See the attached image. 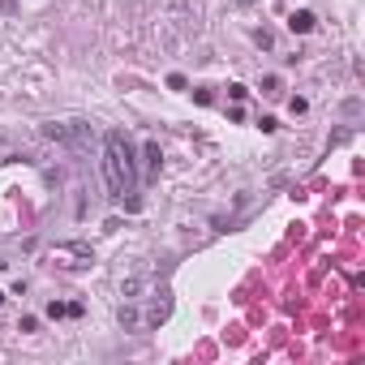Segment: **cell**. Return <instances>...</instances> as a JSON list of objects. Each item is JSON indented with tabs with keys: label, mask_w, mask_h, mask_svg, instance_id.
Here are the masks:
<instances>
[{
	"label": "cell",
	"mask_w": 365,
	"mask_h": 365,
	"mask_svg": "<svg viewBox=\"0 0 365 365\" xmlns=\"http://www.w3.org/2000/svg\"><path fill=\"white\" fill-rule=\"evenodd\" d=\"M254 43H258V47H275V35H271V31H258Z\"/></svg>",
	"instance_id": "8fae6325"
},
{
	"label": "cell",
	"mask_w": 365,
	"mask_h": 365,
	"mask_svg": "<svg viewBox=\"0 0 365 365\" xmlns=\"http://www.w3.org/2000/svg\"><path fill=\"white\" fill-rule=\"evenodd\" d=\"M284 90V82L275 78V73H271V78H262V95H279Z\"/></svg>",
	"instance_id": "30bf717a"
},
{
	"label": "cell",
	"mask_w": 365,
	"mask_h": 365,
	"mask_svg": "<svg viewBox=\"0 0 365 365\" xmlns=\"http://www.w3.org/2000/svg\"><path fill=\"white\" fill-rule=\"evenodd\" d=\"M43 138L56 142V146H86L90 125L86 120H52V125H43Z\"/></svg>",
	"instance_id": "7a4b0ae2"
},
{
	"label": "cell",
	"mask_w": 365,
	"mask_h": 365,
	"mask_svg": "<svg viewBox=\"0 0 365 365\" xmlns=\"http://www.w3.org/2000/svg\"><path fill=\"white\" fill-rule=\"evenodd\" d=\"M0 305H5V292H0Z\"/></svg>",
	"instance_id": "9a60e30c"
},
{
	"label": "cell",
	"mask_w": 365,
	"mask_h": 365,
	"mask_svg": "<svg viewBox=\"0 0 365 365\" xmlns=\"http://www.w3.org/2000/svg\"><path fill=\"white\" fill-rule=\"evenodd\" d=\"M314 26H318V17H314L309 9H297V13L288 17V31H292V35H309Z\"/></svg>",
	"instance_id": "8992f818"
},
{
	"label": "cell",
	"mask_w": 365,
	"mask_h": 365,
	"mask_svg": "<svg viewBox=\"0 0 365 365\" xmlns=\"http://www.w3.org/2000/svg\"><path fill=\"white\" fill-rule=\"evenodd\" d=\"M0 9H5V13H9V9H13V0H0Z\"/></svg>",
	"instance_id": "4fadbf2b"
},
{
	"label": "cell",
	"mask_w": 365,
	"mask_h": 365,
	"mask_svg": "<svg viewBox=\"0 0 365 365\" xmlns=\"http://www.w3.org/2000/svg\"><path fill=\"white\" fill-rule=\"evenodd\" d=\"M236 5H241V9H250V5H254V0H236Z\"/></svg>",
	"instance_id": "5bb4252c"
},
{
	"label": "cell",
	"mask_w": 365,
	"mask_h": 365,
	"mask_svg": "<svg viewBox=\"0 0 365 365\" xmlns=\"http://www.w3.org/2000/svg\"><path fill=\"white\" fill-rule=\"evenodd\" d=\"M116 318H120V327H125V331H138V327H142V309H138V301H120Z\"/></svg>",
	"instance_id": "5b68a950"
},
{
	"label": "cell",
	"mask_w": 365,
	"mask_h": 365,
	"mask_svg": "<svg viewBox=\"0 0 365 365\" xmlns=\"http://www.w3.org/2000/svg\"><path fill=\"white\" fill-rule=\"evenodd\" d=\"M47 318H82V305L78 301H52V305H47Z\"/></svg>",
	"instance_id": "ba28073f"
},
{
	"label": "cell",
	"mask_w": 365,
	"mask_h": 365,
	"mask_svg": "<svg viewBox=\"0 0 365 365\" xmlns=\"http://www.w3.org/2000/svg\"><path fill=\"white\" fill-rule=\"evenodd\" d=\"M138 292H142V275H129L125 284H120V297L125 301H138Z\"/></svg>",
	"instance_id": "9c48e42d"
},
{
	"label": "cell",
	"mask_w": 365,
	"mask_h": 365,
	"mask_svg": "<svg viewBox=\"0 0 365 365\" xmlns=\"http://www.w3.org/2000/svg\"><path fill=\"white\" fill-rule=\"evenodd\" d=\"M104 177H108L112 198H129L133 202V193H138V155H133L129 138L120 129L104 133Z\"/></svg>",
	"instance_id": "6da1fadb"
},
{
	"label": "cell",
	"mask_w": 365,
	"mask_h": 365,
	"mask_svg": "<svg viewBox=\"0 0 365 365\" xmlns=\"http://www.w3.org/2000/svg\"><path fill=\"white\" fill-rule=\"evenodd\" d=\"M245 95H250L245 86H228V99H232V104H241V99H245Z\"/></svg>",
	"instance_id": "7c38bea8"
},
{
	"label": "cell",
	"mask_w": 365,
	"mask_h": 365,
	"mask_svg": "<svg viewBox=\"0 0 365 365\" xmlns=\"http://www.w3.org/2000/svg\"><path fill=\"white\" fill-rule=\"evenodd\" d=\"M142 163H146V172H159V168H163V151H159V142H146L142 146Z\"/></svg>",
	"instance_id": "52a82bcc"
},
{
	"label": "cell",
	"mask_w": 365,
	"mask_h": 365,
	"mask_svg": "<svg viewBox=\"0 0 365 365\" xmlns=\"http://www.w3.org/2000/svg\"><path fill=\"white\" fill-rule=\"evenodd\" d=\"M52 262L65 266V271H82V266L95 262V250L86 245V241H69V245H56L52 250Z\"/></svg>",
	"instance_id": "3957f363"
},
{
	"label": "cell",
	"mask_w": 365,
	"mask_h": 365,
	"mask_svg": "<svg viewBox=\"0 0 365 365\" xmlns=\"http://www.w3.org/2000/svg\"><path fill=\"white\" fill-rule=\"evenodd\" d=\"M168 318H172V292H168V288H159L155 292V297H151V305H146V314H142V327H163Z\"/></svg>",
	"instance_id": "277c9868"
}]
</instances>
